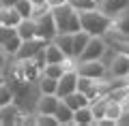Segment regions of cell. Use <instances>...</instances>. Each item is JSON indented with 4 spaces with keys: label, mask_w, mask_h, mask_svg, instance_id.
Masks as SVG:
<instances>
[{
    "label": "cell",
    "mask_w": 129,
    "mask_h": 126,
    "mask_svg": "<svg viewBox=\"0 0 129 126\" xmlns=\"http://www.w3.org/2000/svg\"><path fill=\"white\" fill-rule=\"evenodd\" d=\"M80 28L88 32L90 36H106L112 30V17H108L99 9L82 11L80 13Z\"/></svg>",
    "instance_id": "obj_1"
},
{
    "label": "cell",
    "mask_w": 129,
    "mask_h": 126,
    "mask_svg": "<svg viewBox=\"0 0 129 126\" xmlns=\"http://www.w3.org/2000/svg\"><path fill=\"white\" fill-rule=\"evenodd\" d=\"M52 15H54V24H56V32L60 34H73V32L82 30L80 28V13L73 9V7L67 2V5H60L52 9Z\"/></svg>",
    "instance_id": "obj_2"
},
{
    "label": "cell",
    "mask_w": 129,
    "mask_h": 126,
    "mask_svg": "<svg viewBox=\"0 0 129 126\" xmlns=\"http://www.w3.org/2000/svg\"><path fill=\"white\" fill-rule=\"evenodd\" d=\"M108 47H110V45L106 43L103 36H90L88 43H86V47H84V51L80 54L78 62H84V60H101Z\"/></svg>",
    "instance_id": "obj_3"
},
{
    "label": "cell",
    "mask_w": 129,
    "mask_h": 126,
    "mask_svg": "<svg viewBox=\"0 0 129 126\" xmlns=\"http://www.w3.org/2000/svg\"><path fill=\"white\" fill-rule=\"evenodd\" d=\"M75 73L90 79H106L108 77V66L101 60H84V62L75 64Z\"/></svg>",
    "instance_id": "obj_4"
},
{
    "label": "cell",
    "mask_w": 129,
    "mask_h": 126,
    "mask_svg": "<svg viewBox=\"0 0 129 126\" xmlns=\"http://www.w3.org/2000/svg\"><path fill=\"white\" fill-rule=\"evenodd\" d=\"M108 75L114 77V79H127L129 77V56L114 49V56H112L110 64H108Z\"/></svg>",
    "instance_id": "obj_5"
},
{
    "label": "cell",
    "mask_w": 129,
    "mask_h": 126,
    "mask_svg": "<svg viewBox=\"0 0 129 126\" xmlns=\"http://www.w3.org/2000/svg\"><path fill=\"white\" fill-rule=\"evenodd\" d=\"M35 24H37V36L43 41H52L58 32H56V24H54V15H52V9L45 11L43 15L35 17Z\"/></svg>",
    "instance_id": "obj_6"
},
{
    "label": "cell",
    "mask_w": 129,
    "mask_h": 126,
    "mask_svg": "<svg viewBox=\"0 0 129 126\" xmlns=\"http://www.w3.org/2000/svg\"><path fill=\"white\" fill-rule=\"evenodd\" d=\"M47 41L39 39V36H35V39H28V41H22V45H19L17 54L13 56V60H32L35 56L39 54V51L45 47Z\"/></svg>",
    "instance_id": "obj_7"
},
{
    "label": "cell",
    "mask_w": 129,
    "mask_h": 126,
    "mask_svg": "<svg viewBox=\"0 0 129 126\" xmlns=\"http://www.w3.org/2000/svg\"><path fill=\"white\" fill-rule=\"evenodd\" d=\"M75 83H78V73H75V68H71V71H64L62 75L58 77L56 96H58V98H64L67 94L75 92V90H78V88H75Z\"/></svg>",
    "instance_id": "obj_8"
},
{
    "label": "cell",
    "mask_w": 129,
    "mask_h": 126,
    "mask_svg": "<svg viewBox=\"0 0 129 126\" xmlns=\"http://www.w3.org/2000/svg\"><path fill=\"white\" fill-rule=\"evenodd\" d=\"M97 9L101 13H106L108 17H116L125 9H129V0H99Z\"/></svg>",
    "instance_id": "obj_9"
},
{
    "label": "cell",
    "mask_w": 129,
    "mask_h": 126,
    "mask_svg": "<svg viewBox=\"0 0 129 126\" xmlns=\"http://www.w3.org/2000/svg\"><path fill=\"white\" fill-rule=\"evenodd\" d=\"M58 103H60V98L56 94H39V98H37V111L35 113H54L56 111V107H58Z\"/></svg>",
    "instance_id": "obj_10"
},
{
    "label": "cell",
    "mask_w": 129,
    "mask_h": 126,
    "mask_svg": "<svg viewBox=\"0 0 129 126\" xmlns=\"http://www.w3.org/2000/svg\"><path fill=\"white\" fill-rule=\"evenodd\" d=\"M43 56H45V64H62L67 56L60 51V47L52 41H47L45 47H43Z\"/></svg>",
    "instance_id": "obj_11"
},
{
    "label": "cell",
    "mask_w": 129,
    "mask_h": 126,
    "mask_svg": "<svg viewBox=\"0 0 129 126\" xmlns=\"http://www.w3.org/2000/svg\"><path fill=\"white\" fill-rule=\"evenodd\" d=\"M19 113L22 111H19L17 103H9L5 107H0V126H13Z\"/></svg>",
    "instance_id": "obj_12"
},
{
    "label": "cell",
    "mask_w": 129,
    "mask_h": 126,
    "mask_svg": "<svg viewBox=\"0 0 129 126\" xmlns=\"http://www.w3.org/2000/svg\"><path fill=\"white\" fill-rule=\"evenodd\" d=\"M15 30H17V36L22 41H28V39H35V36H37V24H35L32 17L19 19V24L15 26Z\"/></svg>",
    "instance_id": "obj_13"
},
{
    "label": "cell",
    "mask_w": 129,
    "mask_h": 126,
    "mask_svg": "<svg viewBox=\"0 0 129 126\" xmlns=\"http://www.w3.org/2000/svg\"><path fill=\"white\" fill-rule=\"evenodd\" d=\"M62 100L64 105H67V107H71L75 111V109H80V107H86V105H90V100H88V96L84 94V92H71V94H67L64 96V98H60Z\"/></svg>",
    "instance_id": "obj_14"
},
{
    "label": "cell",
    "mask_w": 129,
    "mask_h": 126,
    "mask_svg": "<svg viewBox=\"0 0 129 126\" xmlns=\"http://www.w3.org/2000/svg\"><path fill=\"white\" fill-rule=\"evenodd\" d=\"M52 43H56L67 58H73V34H64V32L60 34L58 32V34L52 39Z\"/></svg>",
    "instance_id": "obj_15"
},
{
    "label": "cell",
    "mask_w": 129,
    "mask_h": 126,
    "mask_svg": "<svg viewBox=\"0 0 129 126\" xmlns=\"http://www.w3.org/2000/svg\"><path fill=\"white\" fill-rule=\"evenodd\" d=\"M73 124H78V126L95 124V115H92V111H90V105L80 107V109H75V111H73Z\"/></svg>",
    "instance_id": "obj_16"
},
{
    "label": "cell",
    "mask_w": 129,
    "mask_h": 126,
    "mask_svg": "<svg viewBox=\"0 0 129 126\" xmlns=\"http://www.w3.org/2000/svg\"><path fill=\"white\" fill-rule=\"evenodd\" d=\"M114 28L123 36H129V9H125L123 13H118L116 17H112V30H114Z\"/></svg>",
    "instance_id": "obj_17"
},
{
    "label": "cell",
    "mask_w": 129,
    "mask_h": 126,
    "mask_svg": "<svg viewBox=\"0 0 129 126\" xmlns=\"http://www.w3.org/2000/svg\"><path fill=\"white\" fill-rule=\"evenodd\" d=\"M56 86H58V79H54V77L41 75V77L37 79V90H39V94H56Z\"/></svg>",
    "instance_id": "obj_18"
},
{
    "label": "cell",
    "mask_w": 129,
    "mask_h": 126,
    "mask_svg": "<svg viewBox=\"0 0 129 126\" xmlns=\"http://www.w3.org/2000/svg\"><path fill=\"white\" fill-rule=\"evenodd\" d=\"M54 115H56V120H58V124H60V126L73 124V109H71V107H67V105L62 103V100L58 103V107H56Z\"/></svg>",
    "instance_id": "obj_19"
},
{
    "label": "cell",
    "mask_w": 129,
    "mask_h": 126,
    "mask_svg": "<svg viewBox=\"0 0 129 126\" xmlns=\"http://www.w3.org/2000/svg\"><path fill=\"white\" fill-rule=\"evenodd\" d=\"M88 39H90V34H88V32H84V30L73 32V58H75V60H78L80 54L84 51V47H86Z\"/></svg>",
    "instance_id": "obj_20"
},
{
    "label": "cell",
    "mask_w": 129,
    "mask_h": 126,
    "mask_svg": "<svg viewBox=\"0 0 129 126\" xmlns=\"http://www.w3.org/2000/svg\"><path fill=\"white\" fill-rule=\"evenodd\" d=\"M123 115H125L123 107H120V105L116 103V100H110V98H108V107H106V115H103V117H108V120H114V122H118Z\"/></svg>",
    "instance_id": "obj_21"
},
{
    "label": "cell",
    "mask_w": 129,
    "mask_h": 126,
    "mask_svg": "<svg viewBox=\"0 0 129 126\" xmlns=\"http://www.w3.org/2000/svg\"><path fill=\"white\" fill-rule=\"evenodd\" d=\"M106 107H108V98H106V96H103V98H97V100H92V103H90V111H92V115H95V122L101 120V117L106 115Z\"/></svg>",
    "instance_id": "obj_22"
},
{
    "label": "cell",
    "mask_w": 129,
    "mask_h": 126,
    "mask_svg": "<svg viewBox=\"0 0 129 126\" xmlns=\"http://www.w3.org/2000/svg\"><path fill=\"white\" fill-rule=\"evenodd\" d=\"M35 124L37 126H60L54 113H35Z\"/></svg>",
    "instance_id": "obj_23"
},
{
    "label": "cell",
    "mask_w": 129,
    "mask_h": 126,
    "mask_svg": "<svg viewBox=\"0 0 129 126\" xmlns=\"http://www.w3.org/2000/svg\"><path fill=\"white\" fill-rule=\"evenodd\" d=\"M13 9L19 13V17H22V19H28V17H32V9H35V5H32L30 0H19Z\"/></svg>",
    "instance_id": "obj_24"
},
{
    "label": "cell",
    "mask_w": 129,
    "mask_h": 126,
    "mask_svg": "<svg viewBox=\"0 0 129 126\" xmlns=\"http://www.w3.org/2000/svg\"><path fill=\"white\" fill-rule=\"evenodd\" d=\"M69 5L73 7L78 13H82V11H92V9H97V0H69Z\"/></svg>",
    "instance_id": "obj_25"
},
{
    "label": "cell",
    "mask_w": 129,
    "mask_h": 126,
    "mask_svg": "<svg viewBox=\"0 0 129 126\" xmlns=\"http://www.w3.org/2000/svg\"><path fill=\"white\" fill-rule=\"evenodd\" d=\"M62 73H64V66H62V64H45V66H43V71H41V75H47V77L58 79Z\"/></svg>",
    "instance_id": "obj_26"
},
{
    "label": "cell",
    "mask_w": 129,
    "mask_h": 126,
    "mask_svg": "<svg viewBox=\"0 0 129 126\" xmlns=\"http://www.w3.org/2000/svg\"><path fill=\"white\" fill-rule=\"evenodd\" d=\"M19 45H22V39H19V36L15 34L13 39H9V41H7V43H5V45H2V49H5L7 54H9L11 58H13V56L17 54V49H19Z\"/></svg>",
    "instance_id": "obj_27"
},
{
    "label": "cell",
    "mask_w": 129,
    "mask_h": 126,
    "mask_svg": "<svg viewBox=\"0 0 129 126\" xmlns=\"http://www.w3.org/2000/svg\"><path fill=\"white\" fill-rule=\"evenodd\" d=\"M13 103V90L9 88V83H2L0 86V107Z\"/></svg>",
    "instance_id": "obj_28"
},
{
    "label": "cell",
    "mask_w": 129,
    "mask_h": 126,
    "mask_svg": "<svg viewBox=\"0 0 129 126\" xmlns=\"http://www.w3.org/2000/svg\"><path fill=\"white\" fill-rule=\"evenodd\" d=\"M92 83H95V79L84 77V75H78V83H75V88H78V92H84V94H86V92L90 90Z\"/></svg>",
    "instance_id": "obj_29"
},
{
    "label": "cell",
    "mask_w": 129,
    "mask_h": 126,
    "mask_svg": "<svg viewBox=\"0 0 129 126\" xmlns=\"http://www.w3.org/2000/svg\"><path fill=\"white\" fill-rule=\"evenodd\" d=\"M15 34H17V30H15V28H11V26H0V47L5 45L9 39H13Z\"/></svg>",
    "instance_id": "obj_30"
},
{
    "label": "cell",
    "mask_w": 129,
    "mask_h": 126,
    "mask_svg": "<svg viewBox=\"0 0 129 126\" xmlns=\"http://www.w3.org/2000/svg\"><path fill=\"white\" fill-rule=\"evenodd\" d=\"M9 58L11 56L7 54L2 47H0V73H5V68H7V64H9Z\"/></svg>",
    "instance_id": "obj_31"
},
{
    "label": "cell",
    "mask_w": 129,
    "mask_h": 126,
    "mask_svg": "<svg viewBox=\"0 0 129 126\" xmlns=\"http://www.w3.org/2000/svg\"><path fill=\"white\" fill-rule=\"evenodd\" d=\"M47 2V7H50V9H54V7H60V5H67V2H69V0H45Z\"/></svg>",
    "instance_id": "obj_32"
},
{
    "label": "cell",
    "mask_w": 129,
    "mask_h": 126,
    "mask_svg": "<svg viewBox=\"0 0 129 126\" xmlns=\"http://www.w3.org/2000/svg\"><path fill=\"white\" fill-rule=\"evenodd\" d=\"M19 0H0V7H15Z\"/></svg>",
    "instance_id": "obj_33"
},
{
    "label": "cell",
    "mask_w": 129,
    "mask_h": 126,
    "mask_svg": "<svg viewBox=\"0 0 129 126\" xmlns=\"http://www.w3.org/2000/svg\"><path fill=\"white\" fill-rule=\"evenodd\" d=\"M30 2H32L35 7H39V5H45V0H30Z\"/></svg>",
    "instance_id": "obj_34"
},
{
    "label": "cell",
    "mask_w": 129,
    "mask_h": 126,
    "mask_svg": "<svg viewBox=\"0 0 129 126\" xmlns=\"http://www.w3.org/2000/svg\"><path fill=\"white\" fill-rule=\"evenodd\" d=\"M2 83H7V77L2 75V73H0V86H2Z\"/></svg>",
    "instance_id": "obj_35"
},
{
    "label": "cell",
    "mask_w": 129,
    "mask_h": 126,
    "mask_svg": "<svg viewBox=\"0 0 129 126\" xmlns=\"http://www.w3.org/2000/svg\"><path fill=\"white\" fill-rule=\"evenodd\" d=\"M97 5H99V0H97Z\"/></svg>",
    "instance_id": "obj_36"
}]
</instances>
